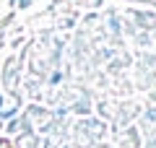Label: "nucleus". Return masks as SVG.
Returning <instances> with one entry per match:
<instances>
[{
    "instance_id": "1",
    "label": "nucleus",
    "mask_w": 156,
    "mask_h": 148,
    "mask_svg": "<svg viewBox=\"0 0 156 148\" xmlns=\"http://www.w3.org/2000/svg\"><path fill=\"white\" fill-rule=\"evenodd\" d=\"M109 29L115 34H120V21H117V16H109Z\"/></svg>"
},
{
    "instance_id": "2",
    "label": "nucleus",
    "mask_w": 156,
    "mask_h": 148,
    "mask_svg": "<svg viewBox=\"0 0 156 148\" xmlns=\"http://www.w3.org/2000/svg\"><path fill=\"white\" fill-rule=\"evenodd\" d=\"M0 107H3V96H0Z\"/></svg>"
}]
</instances>
